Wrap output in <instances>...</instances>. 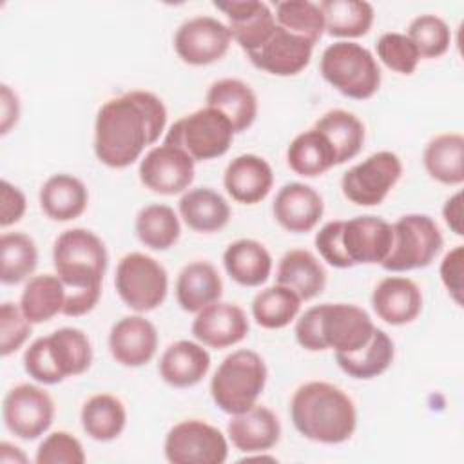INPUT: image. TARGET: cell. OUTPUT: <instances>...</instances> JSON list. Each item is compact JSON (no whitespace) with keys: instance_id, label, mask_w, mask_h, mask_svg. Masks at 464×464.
Segmentation results:
<instances>
[{"instance_id":"cell-28","label":"cell","mask_w":464,"mask_h":464,"mask_svg":"<svg viewBox=\"0 0 464 464\" xmlns=\"http://www.w3.org/2000/svg\"><path fill=\"white\" fill-rule=\"evenodd\" d=\"M276 283L294 290L301 301H308L324 290L326 272L312 252L295 248L279 259Z\"/></svg>"},{"instance_id":"cell-19","label":"cell","mask_w":464,"mask_h":464,"mask_svg":"<svg viewBox=\"0 0 464 464\" xmlns=\"http://www.w3.org/2000/svg\"><path fill=\"white\" fill-rule=\"evenodd\" d=\"M158 348L156 326L141 315H127L112 324L109 350L116 362L130 368L147 364Z\"/></svg>"},{"instance_id":"cell-29","label":"cell","mask_w":464,"mask_h":464,"mask_svg":"<svg viewBox=\"0 0 464 464\" xmlns=\"http://www.w3.org/2000/svg\"><path fill=\"white\" fill-rule=\"evenodd\" d=\"M87 201V187L71 174H54L40 188V207L53 221L76 219L83 214Z\"/></svg>"},{"instance_id":"cell-5","label":"cell","mask_w":464,"mask_h":464,"mask_svg":"<svg viewBox=\"0 0 464 464\" xmlns=\"http://www.w3.org/2000/svg\"><path fill=\"white\" fill-rule=\"evenodd\" d=\"M375 330L368 312L357 304L324 303L308 308L295 323L297 343L310 352L350 353L362 348Z\"/></svg>"},{"instance_id":"cell-42","label":"cell","mask_w":464,"mask_h":464,"mask_svg":"<svg viewBox=\"0 0 464 464\" xmlns=\"http://www.w3.org/2000/svg\"><path fill=\"white\" fill-rule=\"evenodd\" d=\"M276 24L283 29L317 44L324 33V16L319 9V4L310 0H285L276 2Z\"/></svg>"},{"instance_id":"cell-1","label":"cell","mask_w":464,"mask_h":464,"mask_svg":"<svg viewBox=\"0 0 464 464\" xmlns=\"http://www.w3.org/2000/svg\"><path fill=\"white\" fill-rule=\"evenodd\" d=\"M167 109L149 91H130L107 100L94 121L96 158L112 169L132 165L163 132Z\"/></svg>"},{"instance_id":"cell-6","label":"cell","mask_w":464,"mask_h":464,"mask_svg":"<svg viewBox=\"0 0 464 464\" xmlns=\"http://www.w3.org/2000/svg\"><path fill=\"white\" fill-rule=\"evenodd\" d=\"M92 361L89 337L78 328H60L36 339L24 353V368L42 384H58L83 373Z\"/></svg>"},{"instance_id":"cell-24","label":"cell","mask_w":464,"mask_h":464,"mask_svg":"<svg viewBox=\"0 0 464 464\" xmlns=\"http://www.w3.org/2000/svg\"><path fill=\"white\" fill-rule=\"evenodd\" d=\"M227 431L239 451L259 453L277 444L281 424L272 410L254 404L250 410L232 415Z\"/></svg>"},{"instance_id":"cell-41","label":"cell","mask_w":464,"mask_h":464,"mask_svg":"<svg viewBox=\"0 0 464 464\" xmlns=\"http://www.w3.org/2000/svg\"><path fill=\"white\" fill-rule=\"evenodd\" d=\"M0 254H2L0 279L4 285L22 283L34 272L38 263V250L34 241L22 232L2 234Z\"/></svg>"},{"instance_id":"cell-21","label":"cell","mask_w":464,"mask_h":464,"mask_svg":"<svg viewBox=\"0 0 464 464\" xmlns=\"http://www.w3.org/2000/svg\"><path fill=\"white\" fill-rule=\"evenodd\" d=\"M323 210L324 205L319 192L297 181L283 185L272 205L276 221L294 234L310 232L319 223Z\"/></svg>"},{"instance_id":"cell-22","label":"cell","mask_w":464,"mask_h":464,"mask_svg":"<svg viewBox=\"0 0 464 464\" xmlns=\"http://www.w3.org/2000/svg\"><path fill=\"white\" fill-rule=\"evenodd\" d=\"M372 306L379 319L401 326L417 319L422 310V294L411 279L390 276L373 288Z\"/></svg>"},{"instance_id":"cell-27","label":"cell","mask_w":464,"mask_h":464,"mask_svg":"<svg viewBox=\"0 0 464 464\" xmlns=\"http://www.w3.org/2000/svg\"><path fill=\"white\" fill-rule=\"evenodd\" d=\"M223 283L216 266L208 261H194L183 266L176 281V299L185 312H199L219 301Z\"/></svg>"},{"instance_id":"cell-40","label":"cell","mask_w":464,"mask_h":464,"mask_svg":"<svg viewBox=\"0 0 464 464\" xmlns=\"http://www.w3.org/2000/svg\"><path fill=\"white\" fill-rule=\"evenodd\" d=\"M179 219L169 205H147L136 216V234L152 250H167L179 237Z\"/></svg>"},{"instance_id":"cell-13","label":"cell","mask_w":464,"mask_h":464,"mask_svg":"<svg viewBox=\"0 0 464 464\" xmlns=\"http://www.w3.org/2000/svg\"><path fill=\"white\" fill-rule=\"evenodd\" d=\"M163 450L172 464H223L228 455L225 435L216 426L198 419L172 426Z\"/></svg>"},{"instance_id":"cell-11","label":"cell","mask_w":464,"mask_h":464,"mask_svg":"<svg viewBox=\"0 0 464 464\" xmlns=\"http://www.w3.org/2000/svg\"><path fill=\"white\" fill-rule=\"evenodd\" d=\"M114 286L120 299L141 314L158 308L165 301L169 277L160 261L141 252H130L116 266Z\"/></svg>"},{"instance_id":"cell-32","label":"cell","mask_w":464,"mask_h":464,"mask_svg":"<svg viewBox=\"0 0 464 464\" xmlns=\"http://www.w3.org/2000/svg\"><path fill=\"white\" fill-rule=\"evenodd\" d=\"M422 161L426 172L444 185L464 181V138L459 132L435 136L424 149Z\"/></svg>"},{"instance_id":"cell-34","label":"cell","mask_w":464,"mask_h":464,"mask_svg":"<svg viewBox=\"0 0 464 464\" xmlns=\"http://www.w3.org/2000/svg\"><path fill=\"white\" fill-rule=\"evenodd\" d=\"M339 368L353 379H373L384 373L393 361V341L388 334L375 326L370 341L350 353L335 352Z\"/></svg>"},{"instance_id":"cell-47","label":"cell","mask_w":464,"mask_h":464,"mask_svg":"<svg viewBox=\"0 0 464 464\" xmlns=\"http://www.w3.org/2000/svg\"><path fill=\"white\" fill-rule=\"evenodd\" d=\"M462 245H457L453 250H450L440 263V279L457 304H462Z\"/></svg>"},{"instance_id":"cell-23","label":"cell","mask_w":464,"mask_h":464,"mask_svg":"<svg viewBox=\"0 0 464 464\" xmlns=\"http://www.w3.org/2000/svg\"><path fill=\"white\" fill-rule=\"evenodd\" d=\"M274 183V174L266 160L256 154H241L225 169L223 185L237 203L254 205L263 201Z\"/></svg>"},{"instance_id":"cell-18","label":"cell","mask_w":464,"mask_h":464,"mask_svg":"<svg viewBox=\"0 0 464 464\" xmlns=\"http://www.w3.org/2000/svg\"><path fill=\"white\" fill-rule=\"evenodd\" d=\"M214 7L227 14L230 34L246 54L259 49L276 29V16L265 2L228 0L214 2Z\"/></svg>"},{"instance_id":"cell-43","label":"cell","mask_w":464,"mask_h":464,"mask_svg":"<svg viewBox=\"0 0 464 464\" xmlns=\"http://www.w3.org/2000/svg\"><path fill=\"white\" fill-rule=\"evenodd\" d=\"M406 36L415 45L419 56L424 58L442 56L451 44V31L448 24L435 14H420L413 18L408 25Z\"/></svg>"},{"instance_id":"cell-4","label":"cell","mask_w":464,"mask_h":464,"mask_svg":"<svg viewBox=\"0 0 464 464\" xmlns=\"http://www.w3.org/2000/svg\"><path fill=\"white\" fill-rule=\"evenodd\" d=\"M393 241L392 225L379 216L330 221L315 234V248L335 268L382 263Z\"/></svg>"},{"instance_id":"cell-20","label":"cell","mask_w":464,"mask_h":464,"mask_svg":"<svg viewBox=\"0 0 464 464\" xmlns=\"http://www.w3.org/2000/svg\"><path fill=\"white\" fill-rule=\"evenodd\" d=\"M248 334L245 312L232 303H212L198 312L192 335L205 346L227 348L243 341Z\"/></svg>"},{"instance_id":"cell-36","label":"cell","mask_w":464,"mask_h":464,"mask_svg":"<svg viewBox=\"0 0 464 464\" xmlns=\"http://www.w3.org/2000/svg\"><path fill=\"white\" fill-rule=\"evenodd\" d=\"M323 132L335 152L337 165L355 158L364 143V125L362 121L343 109H334L324 112L314 125Z\"/></svg>"},{"instance_id":"cell-44","label":"cell","mask_w":464,"mask_h":464,"mask_svg":"<svg viewBox=\"0 0 464 464\" xmlns=\"http://www.w3.org/2000/svg\"><path fill=\"white\" fill-rule=\"evenodd\" d=\"M377 56L388 69L401 74H411L420 58L411 40L401 33L381 34L377 40Z\"/></svg>"},{"instance_id":"cell-15","label":"cell","mask_w":464,"mask_h":464,"mask_svg":"<svg viewBox=\"0 0 464 464\" xmlns=\"http://www.w3.org/2000/svg\"><path fill=\"white\" fill-rule=\"evenodd\" d=\"M232 42L228 25L212 16L185 20L174 34V49L188 65H208L225 56Z\"/></svg>"},{"instance_id":"cell-33","label":"cell","mask_w":464,"mask_h":464,"mask_svg":"<svg viewBox=\"0 0 464 464\" xmlns=\"http://www.w3.org/2000/svg\"><path fill=\"white\" fill-rule=\"evenodd\" d=\"M288 167L304 178L324 174L328 169L337 165L334 147L328 138L315 127L297 134L286 150Z\"/></svg>"},{"instance_id":"cell-2","label":"cell","mask_w":464,"mask_h":464,"mask_svg":"<svg viewBox=\"0 0 464 464\" xmlns=\"http://www.w3.org/2000/svg\"><path fill=\"white\" fill-rule=\"evenodd\" d=\"M107 261L103 241L87 228H69L56 237L53 263L67 292L63 315L78 317L96 306Z\"/></svg>"},{"instance_id":"cell-50","label":"cell","mask_w":464,"mask_h":464,"mask_svg":"<svg viewBox=\"0 0 464 464\" xmlns=\"http://www.w3.org/2000/svg\"><path fill=\"white\" fill-rule=\"evenodd\" d=\"M442 216H444V221L451 228L453 234H457V236L464 234V227H462V192L460 190L446 199V203L442 207Z\"/></svg>"},{"instance_id":"cell-38","label":"cell","mask_w":464,"mask_h":464,"mask_svg":"<svg viewBox=\"0 0 464 464\" xmlns=\"http://www.w3.org/2000/svg\"><path fill=\"white\" fill-rule=\"evenodd\" d=\"M319 9L324 16V31L337 38H357L370 31L373 7L361 0H323Z\"/></svg>"},{"instance_id":"cell-16","label":"cell","mask_w":464,"mask_h":464,"mask_svg":"<svg viewBox=\"0 0 464 464\" xmlns=\"http://www.w3.org/2000/svg\"><path fill=\"white\" fill-rule=\"evenodd\" d=\"M141 183L165 196H174L188 188L194 179V160L174 145H160L150 149L138 169Z\"/></svg>"},{"instance_id":"cell-39","label":"cell","mask_w":464,"mask_h":464,"mask_svg":"<svg viewBox=\"0 0 464 464\" xmlns=\"http://www.w3.org/2000/svg\"><path fill=\"white\" fill-rule=\"evenodd\" d=\"M301 308V297L283 286L274 285L261 290L252 301V315L256 323L266 330H277L290 324Z\"/></svg>"},{"instance_id":"cell-9","label":"cell","mask_w":464,"mask_h":464,"mask_svg":"<svg viewBox=\"0 0 464 464\" xmlns=\"http://www.w3.org/2000/svg\"><path fill=\"white\" fill-rule=\"evenodd\" d=\"M234 134L232 123L219 111L205 107L172 123L163 143L185 150L194 161H207L223 156Z\"/></svg>"},{"instance_id":"cell-8","label":"cell","mask_w":464,"mask_h":464,"mask_svg":"<svg viewBox=\"0 0 464 464\" xmlns=\"http://www.w3.org/2000/svg\"><path fill=\"white\" fill-rule=\"evenodd\" d=\"M323 78L343 96L368 100L381 87V69L373 54L355 42H335L323 51Z\"/></svg>"},{"instance_id":"cell-45","label":"cell","mask_w":464,"mask_h":464,"mask_svg":"<svg viewBox=\"0 0 464 464\" xmlns=\"http://www.w3.org/2000/svg\"><path fill=\"white\" fill-rule=\"evenodd\" d=\"M38 464H83L85 453L76 437L67 431H54L38 446Z\"/></svg>"},{"instance_id":"cell-48","label":"cell","mask_w":464,"mask_h":464,"mask_svg":"<svg viewBox=\"0 0 464 464\" xmlns=\"http://www.w3.org/2000/svg\"><path fill=\"white\" fill-rule=\"evenodd\" d=\"M0 225L9 227L22 219L25 212V196L24 192L11 185L7 179H2L0 183Z\"/></svg>"},{"instance_id":"cell-3","label":"cell","mask_w":464,"mask_h":464,"mask_svg":"<svg viewBox=\"0 0 464 464\" xmlns=\"http://www.w3.org/2000/svg\"><path fill=\"white\" fill-rule=\"evenodd\" d=\"M290 417L303 437L323 444L348 440L357 426L353 401L341 388L323 381L306 382L294 392Z\"/></svg>"},{"instance_id":"cell-30","label":"cell","mask_w":464,"mask_h":464,"mask_svg":"<svg viewBox=\"0 0 464 464\" xmlns=\"http://www.w3.org/2000/svg\"><path fill=\"white\" fill-rule=\"evenodd\" d=\"M227 274L243 286L263 285L272 270V257L265 245L256 239H237L223 254Z\"/></svg>"},{"instance_id":"cell-7","label":"cell","mask_w":464,"mask_h":464,"mask_svg":"<svg viewBox=\"0 0 464 464\" xmlns=\"http://www.w3.org/2000/svg\"><path fill=\"white\" fill-rule=\"evenodd\" d=\"M266 364L252 350H237L227 355L210 381V395L216 406L228 413L250 410L266 384Z\"/></svg>"},{"instance_id":"cell-46","label":"cell","mask_w":464,"mask_h":464,"mask_svg":"<svg viewBox=\"0 0 464 464\" xmlns=\"http://www.w3.org/2000/svg\"><path fill=\"white\" fill-rule=\"evenodd\" d=\"M31 321L22 308L13 303H4L0 308V353L7 357L16 352L31 335Z\"/></svg>"},{"instance_id":"cell-17","label":"cell","mask_w":464,"mask_h":464,"mask_svg":"<svg viewBox=\"0 0 464 464\" xmlns=\"http://www.w3.org/2000/svg\"><path fill=\"white\" fill-rule=\"evenodd\" d=\"M312 51L314 44L276 24V29L268 40L259 49L248 53V60L254 67L265 72L276 76H294L310 63Z\"/></svg>"},{"instance_id":"cell-35","label":"cell","mask_w":464,"mask_h":464,"mask_svg":"<svg viewBox=\"0 0 464 464\" xmlns=\"http://www.w3.org/2000/svg\"><path fill=\"white\" fill-rule=\"evenodd\" d=\"M65 297L67 292L62 279L53 274H42L25 283L20 295V308L33 324H38L62 314Z\"/></svg>"},{"instance_id":"cell-49","label":"cell","mask_w":464,"mask_h":464,"mask_svg":"<svg viewBox=\"0 0 464 464\" xmlns=\"http://www.w3.org/2000/svg\"><path fill=\"white\" fill-rule=\"evenodd\" d=\"M0 132L7 134L9 129L16 123L18 114H20V103L18 96L9 89V85H2V94H0Z\"/></svg>"},{"instance_id":"cell-37","label":"cell","mask_w":464,"mask_h":464,"mask_svg":"<svg viewBox=\"0 0 464 464\" xmlns=\"http://www.w3.org/2000/svg\"><path fill=\"white\" fill-rule=\"evenodd\" d=\"M83 431L100 442L120 437L127 422V411L120 399L109 393H96L85 401L82 408Z\"/></svg>"},{"instance_id":"cell-26","label":"cell","mask_w":464,"mask_h":464,"mask_svg":"<svg viewBox=\"0 0 464 464\" xmlns=\"http://www.w3.org/2000/svg\"><path fill=\"white\" fill-rule=\"evenodd\" d=\"M210 368L208 352L192 341L172 343L160 359L161 379L174 388H188L198 384Z\"/></svg>"},{"instance_id":"cell-14","label":"cell","mask_w":464,"mask_h":464,"mask_svg":"<svg viewBox=\"0 0 464 464\" xmlns=\"http://www.w3.org/2000/svg\"><path fill=\"white\" fill-rule=\"evenodd\" d=\"M2 415L11 433L24 440H34L53 424L54 402L44 388L24 382L7 392Z\"/></svg>"},{"instance_id":"cell-10","label":"cell","mask_w":464,"mask_h":464,"mask_svg":"<svg viewBox=\"0 0 464 464\" xmlns=\"http://www.w3.org/2000/svg\"><path fill=\"white\" fill-rule=\"evenodd\" d=\"M390 254L381 263L384 270L406 272L428 266L442 248V234L426 214H406L392 225Z\"/></svg>"},{"instance_id":"cell-25","label":"cell","mask_w":464,"mask_h":464,"mask_svg":"<svg viewBox=\"0 0 464 464\" xmlns=\"http://www.w3.org/2000/svg\"><path fill=\"white\" fill-rule=\"evenodd\" d=\"M207 107L219 111L230 123L234 132L246 130L257 116V98L250 85L237 78H223L214 82L207 91Z\"/></svg>"},{"instance_id":"cell-31","label":"cell","mask_w":464,"mask_h":464,"mask_svg":"<svg viewBox=\"0 0 464 464\" xmlns=\"http://www.w3.org/2000/svg\"><path fill=\"white\" fill-rule=\"evenodd\" d=\"M179 214L188 228L196 232H218L230 219L227 199L208 187L185 192L179 199Z\"/></svg>"},{"instance_id":"cell-12","label":"cell","mask_w":464,"mask_h":464,"mask_svg":"<svg viewBox=\"0 0 464 464\" xmlns=\"http://www.w3.org/2000/svg\"><path fill=\"white\" fill-rule=\"evenodd\" d=\"M402 174V163L395 152L381 150L368 156L343 174L341 188L346 199L361 207H375L384 201Z\"/></svg>"}]
</instances>
